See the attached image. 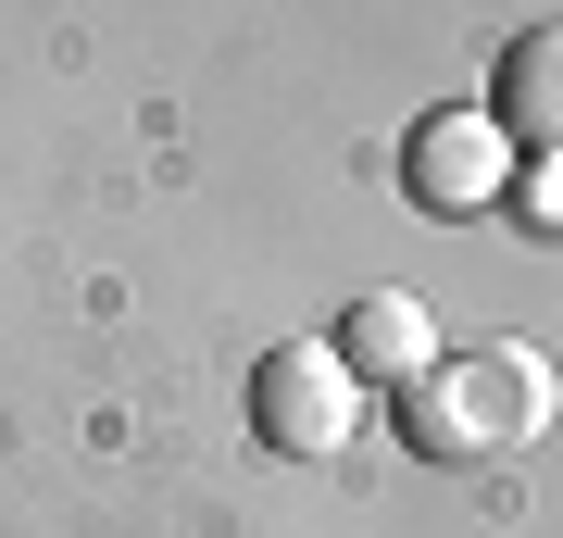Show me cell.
Listing matches in <instances>:
<instances>
[{
	"instance_id": "obj_1",
	"label": "cell",
	"mask_w": 563,
	"mask_h": 538,
	"mask_svg": "<svg viewBox=\"0 0 563 538\" xmlns=\"http://www.w3.org/2000/svg\"><path fill=\"white\" fill-rule=\"evenodd\" d=\"M551 426V363L526 339H476V351H439L426 376L401 388V439L426 463H488V451H526Z\"/></svg>"
},
{
	"instance_id": "obj_4",
	"label": "cell",
	"mask_w": 563,
	"mask_h": 538,
	"mask_svg": "<svg viewBox=\"0 0 563 538\" xmlns=\"http://www.w3.org/2000/svg\"><path fill=\"white\" fill-rule=\"evenodd\" d=\"M325 351L351 363V388H363V376H376V388H413L426 363H439V314H426L413 288H363L351 314L325 326Z\"/></svg>"
},
{
	"instance_id": "obj_3",
	"label": "cell",
	"mask_w": 563,
	"mask_h": 538,
	"mask_svg": "<svg viewBox=\"0 0 563 538\" xmlns=\"http://www.w3.org/2000/svg\"><path fill=\"white\" fill-rule=\"evenodd\" d=\"M401 188L426 200V213H501L514 188V139L488 125V100H451V113H426L401 139Z\"/></svg>"
},
{
	"instance_id": "obj_5",
	"label": "cell",
	"mask_w": 563,
	"mask_h": 538,
	"mask_svg": "<svg viewBox=\"0 0 563 538\" xmlns=\"http://www.w3.org/2000/svg\"><path fill=\"white\" fill-rule=\"evenodd\" d=\"M488 125H501L514 151L563 163V25H526L501 51V88H488Z\"/></svg>"
},
{
	"instance_id": "obj_2",
	"label": "cell",
	"mask_w": 563,
	"mask_h": 538,
	"mask_svg": "<svg viewBox=\"0 0 563 538\" xmlns=\"http://www.w3.org/2000/svg\"><path fill=\"white\" fill-rule=\"evenodd\" d=\"M251 439L288 451V463L339 451L351 439V363L325 351V339H276V351L251 363Z\"/></svg>"
}]
</instances>
